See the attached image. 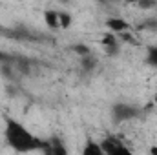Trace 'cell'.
<instances>
[{
	"label": "cell",
	"instance_id": "cell-1",
	"mask_svg": "<svg viewBox=\"0 0 157 155\" xmlns=\"http://www.w3.org/2000/svg\"><path fill=\"white\" fill-rule=\"evenodd\" d=\"M6 141L17 152H35V150L42 148V142L33 133H29L22 124H18L17 120H7V124H6Z\"/></svg>",
	"mask_w": 157,
	"mask_h": 155
},
{
	"label": "cell",
	"instance_id": "cell-2",
	"mask_svg": "<svg viewBox=\"0 0 157 155\" xmlns=\"http://www.w3.org/2000/svg\"><path fill=\"white\" fill-rule=\"evenodd\" d=\"M102 146V152L108 155H122V153H130V150L122 144V141H117L113 137H108L106 141L101 142Z\"/></svg>",
	"mask_w": 157,
	"mask_h": 155
},
{
	"label": "cell",
	"instance_id": "cell-3",
	"mask_svg": "<svg viewBox=\"0 0 157 155\" xmlns=\"http://www.w3.org/2000/svg\"><path fill=\"white\" fill-rule=\"evenodd\" d=\"M113 119L117 120V122H122V120H126V119H132V117L137 115V112L133 110V108H130V106H126V104H119L113 108Z\"/></svg>",
	"mask_w": 157,
	"mask_h": 155
},
{
	"label": "cell",
	"instance_id": "cell-4",
	"mask_svg": "<svg viewBox=\"0 0 157 155\" xmlns=\"http://www.w3.org/2000/svg\"><path fill=\"white\" fill-rule=\"evenodd\" d=\"M106 26L113 31V33H126L130 29V24L124 20V18H117V17H112L106 20Z\"/></svg>",
	"mask_w": 157,
	"mask_h": 155
},
{
	"label": "cell",
	"instance_id": "cell-5",
	"mask_svg": "<svg viewBox=\"0 0 157 155\" xmlns=\"http://www.w3.org/2000/svg\"><path fill=\"white\" fill-rule=\"evenodd\" d=\"M44 20H46V24H48L51 29H59V28H60V22H59V11L48 9V11L44 13Z\"/></svg>",
	"mask_w": 157,
	"mask_h": 155
},
{
	"label": "cell",
	"instance_id": "cell-6",
	"mask_svg": "<svg viewBox=\"0 0 157 155\" xmlns=\"http://www.w3.org/2000/svg\"><path fill=\"white\" fill-rule=\"evenodd\" d=\"M82 153L84 155H104V152H102L101 144H95L93 141H88L86 146H84V150H82Z\"/></svg>",
	"mask_w": 157,
	"mask_h": 155
},
{
	"label": "cell",
	"instance_id": "cell-7",
	"mask_svg": "<svg viewBox=\"0 0 157 155\" xmlns=\"http://www.w3.org/2000/svg\"><path fill=\"white\" fill-rule=\"evenodd\" d=\"M59 22H60V28L68 29V28L71 26V15L66 13V11H60V13H59Z\"/></svg>",
	"mask_w": 157,
	"mask_h": 155
},
{
	"label": "cell",
	"instance_id": "cell-8",
	"mask_svg": "<svg viewBox=\"0 0 157 155\" xmlns=\"http://www.w3.org/2000/svg\"><path fill=\"white\" fill-rule=\"evenodd\" d=\"M148 60H150L152 66L157 68V47H150L148 49Z\"/></svg>",
	"mask_w": 157,
	"mask_h": 155
},
{
	"label": "cell",
	"instance_id": "cell-9",
	"mask_svg": "<svg viewBox=\"0 0 157 155\" xmlns=\"http://www.w3.org/2000/svg\"><path fill=\"white\" fill-rule=\"evenodd\" d=\"M102 44H104V46L113 47V46L117 44V40H115V37H113V35H104V37H102Z\"/></svg>",
	"mask_w": 157,
	"mask_h": 155
},
{
	"label": "cell",
	"instance_id": "cell-10",
	"mask_svg": "<svg viewBox=\"0 0 157 155\" xmlns=\"http://www.w3.org/2000/svg\"><path fill=\"white\" fill-rule=\"evenodd\" d=\"M137 4H139L143 9H148V7H154L155 0H137Z\"/></svg>",
	"mask_w": 157,
	"mask_h": 155
},
{
	"label": "cell",
	"instance_id": "cell-11",
	"mask_svg": "<svg viewBox=\"0 0 157 155\" xmlns=\"http://www.w3.org/2000/svg\"><path fill=\"white\" fill-rule=\"evenodd\" d=\"M122 2H128V4H135L137 0H122Z\"/></svg>",
	"mask_w": 157,
	"mask_h": 155
},
{
	"label": "cell",
	"instance_id": "cell-12",
	"mask_svg": "<svg viewBox=\"0 0 157 155\" xmlns=\"http://www.w3.org/2000/svg\"><path fill=\"white\" fill-rule=\"evenodd\" d=\"M150 153H157V148H150Z\"/></svg>",
	"mask_w": 157,
	"mask_h": 155
},
{
	"label": "cell",
	"instance_id": "cell-13",
	"mask_svg": "<svg viewBox=\"0 0 157 155\" xmlns=\"http://www.w3.org/2000/svg\"><path fill=\"white\" fill-rule=\"evenodd\" d=\"M154 102H155V106H157V93L154 95Z\"/></svg>",
	"mask_w": 157,
	"mask_h": 155
},
{
	"label": "cell",
	"instance_id": "cell-14",
	"mask_svg": "<svg viewBox=\"0 0 157 155\" xmlns=\"http://www.w3.org/2000/svg\"><path fill=\"white\" fill-rule=\"evenodd\" d=\"M62 2H68V0H62Z\"/></svg>",
	"mask_w": 157,
	"mask_h": 155
}]
</instances>
